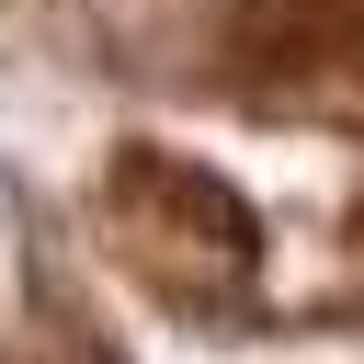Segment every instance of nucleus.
Returning <instances> with one entry per match:
<instances>
[{
    "instance_id": "2",
    "label": "nucleus",
    "mask_w": 364,
    "mask_h": 364,
    "mask_svg": "<svg viewBox=\"0 0 364 364\" xmlns=\"http://www.w3.org/2000/svg\"><path fill=\"white\" fill-rule=\"evenodd\" d=\"M228 80L273 114L364 125V0H250L228 23Z\"/></svg>"
},
{
    "instance_id": "1",
    "label": "nucleus",
    "mask_w": 364,
    "mask_h": 364,
    "mask_svg": "<svg viewBox=\"0 0 364 364\" xmlns=\"http://www.w3.org/2000/svg\"><path fill=\"white\" fill-rule=\"evenodd\" d=\"M114 239L148 284L171 296H239L250 284V216L216 171L193 159H159V148H125L114 159Z\"/></svg>"
}]
</instances>
